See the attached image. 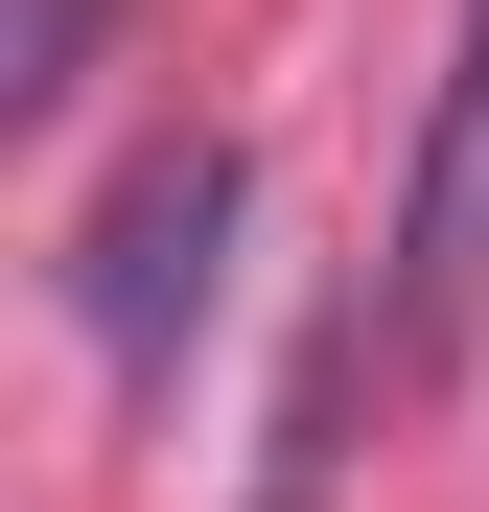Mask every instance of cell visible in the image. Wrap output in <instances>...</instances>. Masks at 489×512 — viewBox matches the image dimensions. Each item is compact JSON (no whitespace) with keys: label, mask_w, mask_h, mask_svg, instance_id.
<instances>
[{"label":"cell","mask_w":489,"mask_h":512,"mask_svg":"<svg viewBox=\"0 0 489 512\" xmlns=\"http://www.w3.org/2000/svg\"><path fill=\"white\" fill-rule=\"evenodd\" d=\"M117 0H24V70H0V94H70V47H94Z\"/></svg>","instance_id":"3957f363"},{"label":"cell","mask_w":489,"mask_h":512,"mask_svg":"<svg viewBox=\"0 0 489 512\" xmlns=\"http://www.w3.org/2000/svg\"><path fill=\"white\" fill-rule=\"evenodd\" d=\"M373 326H396V373H466V326H489V0H443V94H420V163H396Z\"/></svg>","instance_id":"7a4b0ae2"},{"label":"cell","mask_w":489,"mask_h":512,"mask_svg":"<svg viewBox=\"0 0 489 512\" xmlns=\"http://www.w3.org/2000/svg\"><path fill=\"white\" fill-rule=\"evenodd\" d=\"M233 210H257V163L187 140V117H163L117 187H94V233H70V326L117 350V396L187 373V326H210V280H233Z\"/></svg>","instance_id":"6da1fadb"}]
</instances>
